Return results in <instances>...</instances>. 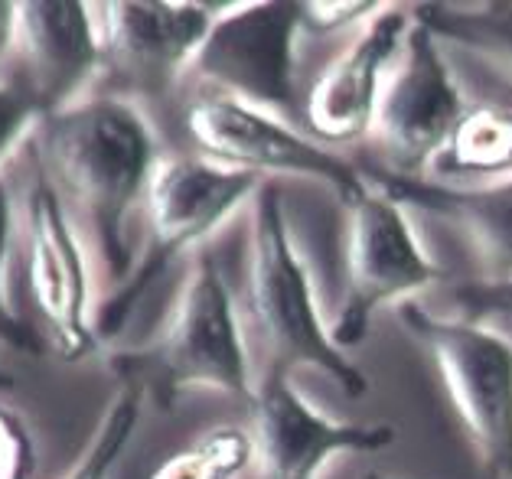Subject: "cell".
<instances>
[{
  "label": "cell",
  "instance_id": "1",
  "mask_svg": "<svg viewBox=\"0 0 512 479\" xmlns=\"http://www.w3.org/2000/svg\"><path fill=\"white\" fill-rule=\"evenodd\" d=\"M40 150L66 206L82 212L102 258L124 274L131 268L128 216L164 157L141 108L124 98L72 102L46 121Z\"/></svg>",
  "mask_w": 512,
  "mask_h": 479
},
{
  "label": "cell",
  "instance_id": "2",
  "mask_svg": "<svg viewBox=\"0 0 512 479\" xmlns=\"http://www.w3.org/2000/svg\"><path fill=\"white\" fill-rule=\"evenodd\" d=\"M245 317L265 349V369H317L346 398L369 395V375L336 346L314 297V281L297 251L284 209V189L265 180L252 199L245 264Z\"/></svg>",
  "mask_w": 512,
  "mask_h": 479
},
{
  "label": "cell",
  "instance_id": "3",
  "mask_svg": "<svg viewBox=\"0 0 512 479\" xmlns=\"http://www.w3.org/2000/svg\"><path fill=\"white\" fill-rule=\"evenodd\" d=\"M261 176L222 167L203 154H164L147 183L144 212H147V242L144 255L131 271L128 284L118 297L102 310V326L115 330L128 317L147 287L186 251L232 219L242 206H248L261 189Z\"/></svg>",
  "mask_w": 512,
  "mask_h": 479
},
{
  "label": "cell",
  "instance_id": "4",
  "mask_svg": "<svg viewBox=\"0 0 512 479\" xmlns=\"http://www.w3.org/2000/svg\"><path fill=\"white\" fill-rule=\"evenodd\" d=\"M402 323L441 369L483 470L512 479V336L421 304H402Z\"/></svg>",
  "mask_w": 512,
  "mask_h": 479
},
{
  "label": "cell",
  "instance_id": "5",
  "mask_svg": "<svg viewBox=\"0 0 512 479\" xmlns=\"http://www.w3.org/2000/svg\"><path fill=\"white\" fill-rule=\"evenodd\" d=\"M346 216V294L330 323L343 352L369 336L382 307L411 304V297L441 281V268L418 242L411 212L376 180L366 176V189L346 203Z\"/></svg>",
  "mask_w": 512,
  "mask_h": 479
},
{
  "label": "cell",
  "instance_id": "6",
  "mask_svg": "<svg viewBox=\"0 0 512 479\" xmlns=\"http://www.w3.org/2000/svg\"><path fill=\"white\" fill-rule=\"evenodd\" d=\"M151 362L167 395L206 388L239 398L242 405L252 401L255 372L242 317L226 277L209 255H196L190 264L164 333L151 349Z\"/></svg>",
  "mask_w": 512,
  "mask_h": 479
},
{
  "label": "cell",
  "instance_id": "7",
  "mask_svg": "<svg viewBox=\"0 0 512 479\" xmlns=\"http://www.w3.org/2000/svg\"><path fill=\"white\" fill-rule=\"evenodd\" d=\"M186 134L203 157L222 167L268 176H301L317 180L346 206L366 189V170L323 147L304 128L261 111L232 95L209 92L193 98L183 111Z\"/></svg>",
  "mask_w": 512,
  "mask_h": 479
},
{
  "label": "cell",
  "instance_id": "8",
  "mask_svg": "<svg viewBox=\"0 0 512 479\" xmlns=\"http://www.w3.org/2000/svg\"><path fill=\"white\" fill-rule=\"evenodd\" d=\"M20 225L27 238V287L43 330L62 356L76 359L95 346L89 258L59 186L33 157L20 176Z\"/></svg>",
  "mask_w": 512,
  "mask_h": 479
},
{
  "label": "cell",
  "instance_id": "9",
  "mask_svg": "<svg viewBox=\"0 0 512 479\" xmlns=\"http://www.w3.org/2000/svg\"><path fill=\"white\" fill-rule=\"evenodd\" d=\"M304 36L301 4L222 7L193 62L216 92L271 111L301 128L304 98L297 95V40Z\"/></svg>",
  "mask_w": 512,
  "mask_h": 479
},
{
  "label": "cell",
  "instance_id": "10",
  "mask_svg": "<svg viewBox=\"0 0 512 479\" xmlns=\"http://www.w3.org/2000/svg\"><path fill=\"white\" fill-rule=\"evenodd\" d=\"M258 479H317L340 453H379L395 444L389 424L333 421L297 392L291 372L261 369L248 401Z\"/></svg>",
  "mask_w": 512,
  "mask_h": 479
},
{
  "label": "cell",
  "instance_id": "11",
  "mask_svg": "<svg viewBox=\"0 0 512 479\" xmlns=\"http://www.w3.org/2000/svg\"><path fill=\"white\" fill-rule=\"evenodd\" d=\"M467 105L447 49L415 17L372 124V137L392 160V167L385 170L398 176L428 173Z\"/></svg>",
  "mask_w": 512,
  "mask_h": 479
},
{
  "label": "cell",
  "instance_id": "12",
  "mask_svg": "<svg viewBox=\"0 0 512 479\" xmlns=\"http://www.w3.org/2000/svg\"><path fill=\"white\" fill-rule=\"evenodd\" d=\"M411 27L415 7L382 4L379 14L356 30L353 43L317 75L301 108V128L314 141L340 147L372 137L385 85L402 59Z\"/></svg>",
  "mask_w": 512,
  "mask_h": 479
},
{
  "label": "cell",
  "instance_id": "13",
  "mask_svg": "<svg viewBox=\"0 0 512 479\" xmlns=\"http://www.w3.org/2000/svg\"><path fill=\"white\" fill-rule=\"evenodd\" d=\"M222 7L209 4H95L105 62L147 92H164L203 49Z\"/></svg>",
  "mask_w": 512,
  "mask_h": 479
},
{
  "label": "cell",
  "instance_id": "14",
  "mask_svg": "<svg viewBox=\"0 0 512 479\" xmlns=\"http://www.w3.org/2000/svg\"><path fill=\"white\" fill-rule=\"evenodd\" d=\"M366 176L408 212L441 222L464 238L477 258L473 281H512V176L480 186H447L424 176H398L385 167H366Z\"/></svg>",
  "mask_w": 512,
  "mask_h": 479
},
{
  "label": "cell",
  "instance_id": "15",
  "mask_svg": "<svg viewBox=\"0 0 512 479\" xmlns=\"http://www.w3.org/2000/svg\"><path fill=\"white\" fill-rule=\"evenodd\" d=\"M10 56L27 72V95L46 98L56 111L72 105V95L105 66L102 33L89 4H14Z\"/></svg>",
  "mask_w": 512,
  "mask_h": 479
},
{
  "label": "cell",
  "instance_id": "16",
  "mask_svg": "<svg viewBox=\"0 0 512 479\" xmlns=\"http://www.w3.org/2000/svg\"><path fill=\"white\" fill-rule=\"evenodd\" d=\"M512 176V105L477 102L454 124L424 180L447 186H480Z\"/></svg>",
  "mask_w": 512,
  "mask_h": 479
},
{
  "label": "cell",
  "instance_id": "17",
  "mask_svg": "<svg viewBox=\"0 0 512 479\" xmlns=\"http://www.w3.org/2000/svg\"><path fill=\"white\" fill-rule=\"evenodd\" d=\"M415 17L447 53H464L512 88V4H418Z\"/></svg>",
  "mask_w": 512,
  "mask_h": 479
},
{
  "label": "cell",
  "instance_id": "18",
  "mask_svg": "<svg viewBox=\"0 0 512 479\" xmlns=\"http://www.w3.org/2000/svg\"><path fill=\"white\" fill-rule=\"evenodd\" d=\"M255 463L252 434L242 427H212L173 453L147 479H235Z\"/></svg>",
  "mask_w": 512,
  "mask_h": 479
},
{
  "label": "cell",
  "instance_id": "19",
  "mask_svg": "<svg viewBox=\"0 0 512 479\" xmlns=\"http://www.w3.org/2000/svg\"><path fill=\"white\" fill-rule=\"evenodd\" d=\"M141 401H144L141 385L137 382L124 385L105 408V418L98 424L92 444L85 447V453L72 463V470L62 479H108L115 463L121 460L124 447L131 444L137 421H141Z\"/></svg>",
  "mask_w": 512,
  "mask_h": 479
},
{
  "label": "cell",
  "instance_id": "20",
  "mask_svg": "<svg viewBox=\"0 0 512 479\" xmlns=\"http://www.w3.org/2000/svg\"><path fill=\"white\" fill-rule=\"evenodd\" d=\"M451 304L457 317L490 326H512V281H473L464 277L451 287Z\"/></svg>",
  "mask_w": 512,
  "mask_h": 479
},
{
  "label": "cell",
  "instance_id": "21",
  "mask_svg": "<svg viewBox=\"0 0 512 479\" xmlns=\"http://www.w3.org/2000/svg\"><path fill=\"white\" fill-rule=\"evenodd\" d=\"M382 10V4H349V0H314V4H301V23L304 36H330L343 30H359Z\"/></svg>",
  "mask_w": 512,
  "mask_h": 479
},
{
  "label": "cell",
  "instance_id": "22",
  "mask_svg": "<svg viewBox=\"0 0 512 479\" xmlns=\"http://www.w3.org/2000/svg\"><path fill=\"white\" fill-rule=\"evenodd\" d=\"M36 102L23 88L0 82V163L27 141L33 131Z\"/></svg>",
  "mask_w": 512,
  "mask_h": 479
},
{
  "label": "cell",
  "instance_id": "23",
  "mask_svg": "<svg viewBox=\"0 0 512 479\" xmlns=\"http://www.w3.org/2000/svg\"><path fill=\"white\" fill-rule=\"evenodd\" d=\"M33 444L10 411L0 408V479H30Z\"/></svg>",
  "mask_w": 512,
  "mask_h": 479
},
{
  "label": "cell",
  "instance_id": "24",
  "mask_svg": "<svg viewBox=\"0 0 512 479\" xmlns=\"http://www.w3.org/2000/svg\"><path fill=\"white\" fill-rule=\"evenodd\" d=\"M14 189L7 183V173L0 170V336H14V320L7 310V274H10V242H14Z\"/></svg>",
  "mask_w": 512,
  "mask_h": 479
},
{
  "label": "cell",
  "instance_id": "25",
  "mask_svg": "<svg viewBox=\"0 0 512 479\" xmlns=\"http://www.w3.org/2000/svg\"><path fill=\"white\" fill-rule=\"evenodd\" d=\"M14 40V4H0V56L10 53Z\"/></svg>",
  "mask_w": 512,
  "mask_h": 479
},
{
  "label": "cell",
  "instance_id": "26",
  "mask_svg": "<svg viewBox=\"0 0 512 479\" xmlns=\"http://www.w3.org/2000/svg\"><path fill=\"white\" fill-rule=\"evenodd\" d=\"M366 479H379V476H372V473H369V476H366Z\"/></svg>",
  "mask_w": 512,
  "mask_h": 479
}]
</instances>
